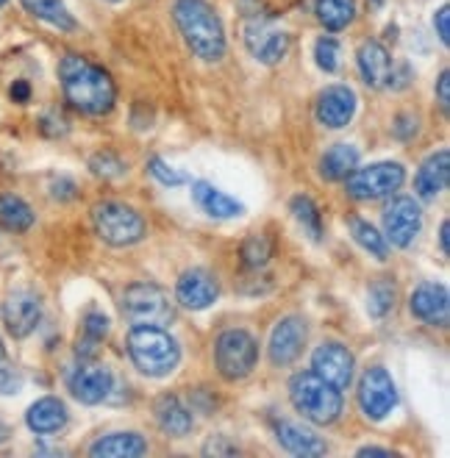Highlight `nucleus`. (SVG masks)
<instances>
[{
	"label": "nucleus",
	"instance_id": "nucleus-32",
	"mask_svg": "<svg viewBox=\"0 0 450 458\" xmlns=\"http://www.w3.org/2000/svg\"><path fill=\"white\" fill-rule=\"evenodd\" d=\"M395 298H398V292H395V284L389 278H378L373 286H369V294H367V311L369 317H386L392 309H395Z\"/></svg>",
	"mask_w": 450,
	"mask_h": 458
},
{
	"label": "nucleus",
	"instance_id": "nucleus-22",
	"mask_svg": "<svg viewBox=\"0 0 450 458\" xmlns=\"http://www.w3.org/2000/svg\"><path fill=\"white\" fill-rule=\"evenodd\" d=\"M276 439L278 445L286 450V453H293V455H303V458H314V455H323L328 447L326 442L314 434V430L298 425V422H278L276 428Z\"/></svg>",
	"mask_w": 450,
	"mask_h": 458
},
{
	"label": "nucleus",
	"instance_id": "nucleus-3",
	"mask_svg": "<svg viewBox=\"0 0 450 458\" xmlns=\"http://www.w3.org/2000/svg\"><path fill=\"white\" fill-rule=\"evenodd\" d=\"M128 356L148 378H165L181 361L178 342L158 326H134L128 334Z\"/></svg>",
	"mask_w": 450,
	"mask_h": 458
},
{
	"label": "nucleus",
	"instance_id": "nucleus-13",
	"mask_svg": "<svg viewBox=\"0 0 450 458\" xmlns=\"http://www.w3.org/2000/svg\"><path fill=\"white\" fill-rule=\"evenodd\" d=\"M175 298L183 309L190 311H203L208 309L220 298V284L217 278L208 273V269H187L181 278H178V286H175Z\"/></svg>",
	"mask_w": 450,
	"mask_h": 458
},
{
	"label": "nucleus",
	"instance_id": "nucleus-42",
	"mask_svg": "<svg viewBox=\"0 0 450 458\" xmlns=\"http://www.w3.org/2000/svg\"><path fill=\"white\" fill-rule=\"evenodd\" d=\"M206 453H236V447L223 445V437H217V445H215V442H208V445H206Z\"/></svg>",
	"mask_w": 450,
	"mask_h": 458
},
{
	"label": "nucleus",
	"instance_id": "nucleus-34",
	"mask_svg": "<svg viewBox=\"0 0 450 458\" xmlns=\"http://www.w3.org/2000/svg\"><path fill=\"white\" fill-rule=\"evenodd\" d=\"M89 170L100 178H123L128 173V165L120 156L109 153V150H100L89 158Z\"/></svg>",
	"mask_w": 450,
	"mask_h": 458
},
{
	"label": "nucleus",
	"instance_id": "nucleus-16",
	"mask_svg": "<svg viewBox=\"0 0 450 458\" xmlns=\"http://www.w3.org/2000/svg\"><path fill=\"white\" fill-rule=\"evenodd\" d=\"M412 314L426 326L445 328L450 317V294L442 284H420L412 292Z\"/></svg>",
	"mask_w": 450,
	"mask_h": 458
},
{
	"label": "nucleus",
	"instance_id": "nucleus-9",
	"mask_svg": "<svg viewBox=\"0 0 450 458\" xmlns=\"http://www.w3.org/2000/svg\"><path fill=\"white\" fill-rule=\"evenodd\" d=\"M359 406L367 420L381 422L392 409L398 406V386L389 378V372L384 367H369L361 375L359 384Z\"/></svg>",
	"mask_w": 450,
	"mask_h": 458
},
{
	"label": "nucleus",
	"instance_id": "nucleus-2",
	"mask_svg": "<svg viewBox=\"0 0 450 458\" xmlns=\"http://www.w3.org/2000/svg\"><path fill=\"white\" fill-rule=\"evenodd\" d=\"M175 25L190 45V50L203 62H217L225 53V31L217 12L206 0H175L173 6Z\"/></svg>",
	"mask_w": 450,
	"mask_h": 458
},
{
	"label": "nucleus",
	"instance_id": "nucleus-5",
	"mask_svg": "<svg viewBox=\"0 0 450 458\" xmlns=\"http://www.w3.org/2000/svg\"><path fill=\"white\" fill-rule=\"evenodd\" d=\"M92 223L98 236L112 248H131L145 239V220L137 208L106 200L92 208Z\"/></svg>",
	"mask_w": 450,
	"mask_h": 458
},
{
	"label": "nucleus",
	"instance_id": "nucleus-45",
	"mask_svg": "<svg viewBox=\"0 0 450 458\" xmlns=\"http://www.w3.org/2000/svg\"><path fill=\"white\" fill-rule=\"evenodd\" d=\"M6 439H9V428L0 422V442H6Z\"/></svg>",
	"mask_w": 450,
	"mask_h": 458
},
{
	"label": "nucleus",
	"instance_id": "nucleus-8",
	"mask_svg": "<svg viewBox=\"0 0 450 458\" xmlns=\"http://www.w3.org/2000/svg\"><path fill=\"white\" fill-rule=\"evenodd\" d=\"M406 181V170L398 161H381V165H369V167H356L345 183H348V195L356 200H381L395 195Z\"/></svg>",
	"mask_w": 450,
	"mask_h": 458
},
{
	"label": "nucleus",
	"instance_id": "nucleus-40",
	"mask_svg": "<svg viewBox=\"0 0 450 458\" xmlns=\"http://www.w3.org/2000/svg\"><path fill=\"white\" fill-rule=\"evenodd\" d=\"M437 95H439V106L447 112L450 109V72L442 70L439 81H437Z\"/></svg>",
	"mask_w": 450,
	"mask_h": 458
},
{
	"label": "nucleus",
	"instance_id": "nucleus-14",
	"mask_svg": "<svg viewBox=\"0 0 450 458\" xmlns=\"http://www.w3.org/2000/svg\"><path fill=\"white\" fill-rule=\"evenodd\" d=\"M306 322L301 317H286L281 319L273 336H270V361L276 367H289L306 347Z\"/></svg>",
	"mask_w": 450,
	"mask_h": 458
},
{
	"label": "nucleus",
	"instance_id": "nucleus-37",
	"mask_svg": "<svg viewBox=\"0 0 450 458\" xmlns=\"http://www.w3.org/2000/svg\"><path fill=\"white\" fill-rule=\"evenodd\" d=\"M150 175L158 181V183H165V186H181L183 181H187V175H181L178 170H173L165 158H150Z\"/></svg>",
	"mask_w": 450,
	"mask_h": 458
},
{
	"label": "nucleus",
	"instance_id": "nucleus-20",
	"mask_svg": "<svg viewBox=\"0 0 450 458\" xmlns=\"http://www.w3.org/2000/svg\"><path fill=\"white\" fill-rule=\"evenodd\" d=\"M192 198L208 217H215V220H233V217H242L245 214V206L240 200H233L231 195L220 192L217 186H211L208 181L192 183Z\"/></svg>",
	"mask_w": 450,
	"mask_h": 458
},
{
	"label": "nucleus",
	"instance_id": "nucleus-23",
	"mask_svg": "<svg viewBox=\"0 0 450 458\" xmlns=\"http://www.w3.org/2000/svg\"><path fill=\"white\" fill-rule=\"evenodd\" d=\"M25 422H29V428L39 437L59 434V430L67 425V409H64V403L59 397H42L29 409Z\"/></svg>",
	"mask_w": 450,
	"mask_h": 458
},
{
	"label": "nucleus",
	"instance_id": "nucleus-30",
	"mask_svg": "<svg viewBox=\"0 0 450 458\" xmlns=\"http://www.w3.org/2000/svg\"><path fill=\"white\" fill-rule=\"evenodd\" d=\"M109 336V317L100 311H89L84 317V336L78 339V356L81 359H95L98 347Z\"/></svg>",
	"mask_w": 450,
	"mask_h": 458
},
{
	"label": "nucleus",
	"instance_id": "nucleus-25",
	"mask_svg": "<svg viewBox=\"0 0 450 458\" xmlns=\"http://www.w3.org/2000/svg\"><path fill=\"white\" fill-rule=\"evenodd\" d=\"M145 453L148 442L140 434H109L89 447V455L95 458H140Z\"/></svg>",
	"mask_w": 450,
	"mask_h": 458
},
{
	"label": "nucleus",
	"instance_id": "nucleus-44",
	"mask_svg": "<svg viewBox=\"0 0 450 458\" xmlns=\"http://www.w3.org/2000/svg\"><path fill=\"white\" fill-rule=\"evenodd\" d=\"M359 455H392L389 450H384V447H361L359 450Z\"/></svg>",
	"mask_w": 450,
	"mask_h": 458
},
{
	"label": "nucleus",
	"instance_id": "nucleus-38",
	"mask_svg": "<svg viewBox=\"0 0 450 458\" xmlns=\"http://www.w3.org/2000/svg\"><path fill=\"white\" fill-rule=\"evenodd\" d=\"M22 386L20 372L9 364H0V394H17Z\"/></svg>",
	"mask_w": 450,
	"mask_h": 458
},
{
	"label": "nucleus",
	"instance_id": "nucleus-39",
	"mask_svg": "<svg viewBox=\"0 0 450 458\" xmlns=\"http://www.w3.org/2000/svg\"><path fill=\"white\" fill-rule=\"evenodd\" d=\"M434 29H437V37L442 45H450V9L442 6L437 14H434Z\"/></svg>",
	"mask_w": 450,
	"mask_h": 458
},
{
	"label": "nucleus",
	"instance_id": "nucleus-36",
	"mask_svg": "<svg viewBox=\"0 0 450 458\" xmlns=\"http://www.w3.org/2000/svg\"><path fill=\"white\" fill-rule=\"evenodd\" d=\"M270 253H273V248H270V242L264 239V236H250L245 245H242V259H245V264L248 267H264L267 264V259H270Z\"/></svg>",
	"mask_w": 450,
	"mask_h": 458
},
{
	"label": "nucleus",
	"instance_id": "nucleus-29",
	"mask_svg": "<svg viewBox=\"0 0 450 458\" xmlns=\"http://www.w3.org/2000/svg\"><path fill=\"white\" fill-rule=\"evenodd\" d=\"M31 225H34V211L29 203L14 195H0V228L22 233Z\"/></svg>",
	"mask_w": 450,
	"mask_h": 458
},
{
	"label": "nucleus",
	"instance_id": "nucleus-19",
	"mask_svg": "<svg viewBox=\"0 0 450 458\" xmlns=\"http://www.w3.org/2000/svg\"><path fill=\"white\" fill-rule=\"evenodd\" d=\"M447 181H450V150L431 153L414 175V192L422 200H434L439 192H445Z\"/></svg>",
	"mask_w": 450,
	"mask_h": 458
},
{
	"label": "nucleus",
	"instance_id": "nucleus-7",
	"mask_svg": "<svg viewBox=\"0 0 450 458\" xmlns=\"http://www.w3.org/2000/svg\"><path fill=\"white\" fill-rule=\"evenodd\" d=\"M215 359H217V369L225 381H242L253 372V367L259 361V342L242 328L225 331L217 339Z\"/></svg>",
	"mask_w": 450,
	"mask_h": 458
},
{
	"label": "nucleus",
	"instance_id": "nucleus-18",
	"mask_svg": "<svg viewBox=\"0 0 450 458\" xmlns=\"http://www.w3.org/2000/svg\"><path fill=\"white\" fill-rule=\"evenodd\" d=\"M245 45L261 64H278L289 50V37L261 22H250L245 29Z\"/></svg>",
	"mask_w": 450,
	"mask_h": 458
},
{
	"label": "nucleus",
	"instance_id": "nucleus-46",
	"mask_svg": "<svg viewBox=\"0 0 450 458\" xmlns=\"http://www.w3.org/2000/svg\"><path fill=\"white\" fill-rule=\"evenodd\" d=\"M4 356H6V350H4V342H0V361H4Z\"/></svg>",
	"mask_w": 450,
	"mask_h": 458
},
{
	"label": "nucleus",
	"instance_id": "nucleus-35",
	"mask_svg": "<svg viewBox=\"0 0 450 458\" xmlns=\"http://www.w3.org/2000/svg\"><path fill=\"white\" fill-rule=\"evenodd\" d=\"M314 59H317V67H320V70L334 72L339 67V42L334 37L317 39V45H314Z\"/></svg>",
	"mask_w": 450,
	"mask_h": 458
},
{
	"label": "nucleus",
	"instance_id": "nucleus-6",
	"mask_svg": "<svg viewBox=\"0 0 450 458\" xmlns=\"http://www.w3.org/2000/svg\"><path fill=\"white\" fill-rule=\"evenodd\" d=\"M123 314L131 326H158L165 328L173 322V306L162 286L156 284H134L123 294Z\"/></svg>",
	"mask_w": 450,
	"mask_h": 458
},
{
	"label": "nucleus",
	"instance_id": "nucleus-10",
	"mask_svg": "<svg viewBox=\"0 0 450 458\" xmlns=\"http://www.w3.org/2000/svg\"><path fill=\"white\" fill-rule=\"evenodd\" d=\"M422 228V211L414 198H395L384 211V239L395 248H409Z\"/></svg>",
	"mask_w": 450,
	"mask_h": 458
},
{
	"label": "nucleus",
	"instance_id": "nucleus-17",
	"mask_svg": "<svg viewBox=\"0 0 450 458\" xmlns=\"http://www.w3.org/2000/svg\"><path fill=\"white\" fill-rule=\"evenodd\" d=\"M356 114V92L351 87L334 84L317 98V120L326 128H345Z\"/></svg>",
	"mask_w": 450,
	"mask_h": 458
},
{
	"label": "nucleus",
	"instance_id": "nucleus-28",
	"mask_svg": "<svg viewBox=\"0 0 450 458\" xmlns=\"http://www.w3.org/2000/svg\"><path fill=\"white\" fill-rule=\"evenodd\" d=\"M22 6L29 9V14H34L37 20L53 25V29H59V31L75 29V20L62 0H22Z\"/></svg>",
	"mask_w": 450,
	"mask_h": 458
},
{
	"label": "nucleus",
	"instance_id": "nucleus-47",
	"mask_svg": "<svg viewBox=\"0 0 450 458\" xmlns=\"http://www.w3.org/2000/svg\"><path fill=\"white\" fill-rule=\"evenodd\" d=\"M109 4H120V0H109Z\"/></svg>",
	"mask_w": 450,
	"mask_h": 458
},
{
	"label": "nucleus",
	"instance_id": "nucleus-11",
	"mask_svg": "<svg viewBox=\"0 0 450 458\" xmlns=\"http://www.w3.org/2000/svg\"><path fill=\"white\" fill-rule=\"evenodd\" d=\"M353 369H356L353 353H351L345 344H339V342L320 344V347L314 350V356H311V372H317L323 381H328L339 392L351 386Z\"/></svg>",
	"mask_w": 450,
	"mask_h": 458
},
{
	"label": "nucleus",
	"instance_id": "nucleus-31",
	"mask_svg": "<svg viewBox=\"0 0 450 458\" xmlns=\"http://www.w3.org/2000/svg\"><path fill=\"white\" fill-rule=\"evenodd\" d=\"M351 231H353V239L359 242V245L373 256V259H378V261H386V256H389V242L369 225V223H364V220H353L351 223Z\"/></svg>",
	"mask_w": 450,
	"mask_h": 458
},
{
	"label": "nucleus",
	"instance_id": "nucleus-12",
	"mask_svg": "<svg viewBox=\"0 0 450 458\" xmlns=\"http://www.w3.org/2000/svg\"><path fill=\"white\" fill-rule=\"evenodd\" d=\"M67 386L72 392V397L84 406H98L106 397H109L112 386H115V375L109 367L95 364V361H84L81 367H75L67 378Z\"/></svg>",
	"mask_w": 450,
	"mask_h": 458
},
{
	"label": "nucleus",
	"instance_id": "nucleus-48",
	"mask_svg": "<svg viewBox=\"0 0 450 458\" xmlns=\"http://www.w3.org/2000/svg\"><path fill=\"white\" fill-rule=\"evenodd\" d=\"M4 4H6V0H0V6H4Z\"/></svg>",
	"mask_w": 450,
	"mask_h": 458
},
{
	"label": "nucleus",
	"instance_id": "nucleus-33",
	"mask_svg": "<svg viewBox=\"0 0 450 458\" xmlns=\"http://www.w3.org/2000/svg\"><path fill=\"white\" fill-rule=\"evenodd\" d=\"M293 214H295V220L303 225V231H306L314 242H320V239H323V220H320V211H317V206H314L311 198H306V195L293 198Z\"/></svg>",
	"mask_w": 450,
	"mask_h": 458
},
{
	"label": "nucleus",
	"instance_id": "nucleus-1",
	"mask_svg": "<svg viewBox=\"0 0 450 458\" xmlns=\"http://www.w3.org/2000/svg\"><path fill=\"white\" fill-rule=\"evenodd\" d=\"M59 78L67 103L75 112L89 114V117H103L115 109L117 89L112 75L103 67L81 59V56H64L59 64Z\"/></svg>",
	"mask_w": 450,
	"mask_h": 458
},
{
	"label": "nucleus",
	"instance_id": "nucleus-21",
	"mask_svg": "<svg viewBox=\"0 0 450 458\" xmlns=\"http://www.w3.org/2000/svg\"><path fill=\"white\" fill-rule=\"evenodd\" d=\"M356 59H359V72L367 87H373V89L386 87V81L392 75V59H389V50L381 42H364L359 47Z\"/></svg>",
	"mask_w": 450,
	"mask_h": 458
},
{
	"label": "nucleus",
	"instance_id": "nucleus-4",
	"mask_svg": "<svg viewBox=\"0 0 450 458\" xmlns=\"http://www.w3.org/2000/svg\"><path fill=\"white\" fill-rule=\"evenodd\" d=\"M289 400L295 411L314 425H331L342 414V392L317 372H298L289 381Z\"/></svg>",
	"mask_w": 450,
	"mask_h": 458
},
{
	"label": "nucleus",
	"instance_id": "nucleus-15",
	"mask_svg": "<svg viewBox=\"0 0 450 458\" xmlns=\"http://www.w3.org/2000/svg\"><path fill=\"white\" fill-rule=\"evenodd\" d=\"M42 319V303L37 294L31 292H14L6 298L4 303V322H6V331L14 339H25Z\"/></svg>",
	"mask_w": 450,
	"mask_h": 458
},
{
	"label": "nucleus",
	"instance_id": "nucleus-27",
	"mask_svg": "<svg viewBox=\"0 0 450 458\" xmlns=\"http://www.w3.org/2000/svg\"><path fill=\"white\" fill-rule=\"evenodd\" d=\"M314 14L328 31H342L356 17V0H317Z\"/></svg>",
	"mask_w": 450,
	"mask_h": 458
},
{
	"label": "nucleus",
	"instance_id": "nucleus-41",
	"mask_svg": "<svg viewBox=\"0 0 450 458\" xmlns=\"http://www.w3.org/2000/svg\"><path fill=\"white\" fill-rule=\"evenodd\" d=\"M12 98L17 103H25L31 98V87H29V81H14V87H12Z\"/></svg>",
	"mask_w": 450,
	"mask_h": 458
},
{
	"label": "nucleus",
	"instance_id": "nucleus-26",
	"mask_svg": "<svg viewBox=\"0 0 450 458\" xmlns=\"http://www.w3.org/2000/svg\"><path fill=\"white\" fill-rule=\"evenodd\" d=\"M359 167V150L348 142H339L320 158V175L326 181H345Z\"/></svg>",
	"mask_w": 450,
	"mask_h": 458
},
{
	"label": "nucleus",
	"instance_id": "nucleus-24",
	"mask_svg": "<svg viewBox=\"0 0 450 458\" xmlns=\"http://www.w3.org/2000/svg\"><path fill=\"white\" fill-rule=\"evenodd\" d=\"M156 422L165 430L167 437L183 439L192 430V414L175 394H162L156 400Z\"/></svg>",
	"mask_w": 450,
	"mask_h": 458
},
{
	"label": "nucleus",
	"instance_id": "nucleus-43",
	"mask_svg": "<svg viewBox=\"0 0 450 458\" xmlns=\"http://www.w3.org/2000/svg\"><path fill=\"white\" fill-rule=\"evenodd\" d=\"M447 236H450V223L445 220V223H442V228H439V248H442V253H445V256L450 253V250H447Z\"/></svg>",
	"mask_w": 450,
	"mask_h": 458
}]
</instances>
